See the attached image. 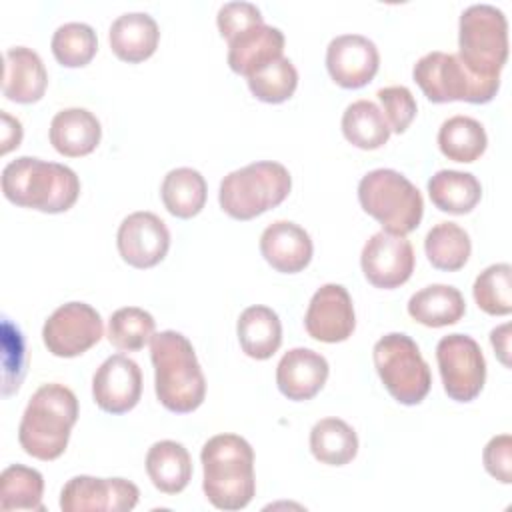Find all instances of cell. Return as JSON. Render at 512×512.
<instances>
[{
  "mask_svg": "<svg viewBox=\"0 0 512 512\" xmlns=\"http://www.w3.org/2000/svg\"><path fill=\"white\" fill-rule=\"evenodd\" d=\"M202 490L218 510H242L256 494L254 450L238 434H216L200 452Z\"/></svg>",
  "mask_w": 512,
  "mask_h": 512,
  "instance_id": "cell-1",
  "label": "cell"
},
{
  "mask_svg": "<svg viewBox=\"0 0 512 512\" xmlns=\"http://www.w3.org/2000/svg\"><path fill=\"white\" fill-rule=\"evenodd\" d=\"M154 390L160 404L176 414L194 412L206 396V378L192 342L176 332L162 330L150 340Z\"/></svg>",
  "mask_w": 512,
  "mask_h": 512,
  "instance_id": "cell-2",
  "label": "cell"
},
{
  "mask_svg": "<svg viewBox=\"0 0 512 512\" xmlns=\"http://www.w3.org/2000/svg\"><path fill=\"white\" fill-rule=\"evenodd\" d=\"M78 398L64 384H42L28 400L20 426L18 442L36 460H56L64 454L72 426L78 420Z\"/></svg>",
  "mask_w": 512,
  "mask_h": 512,
  "instance_id": "cell-3",
  "label": "cell"
},
{
  "mask_svg": "<svg viewBox=\"0 0 512 512\" xmlns=\"http://www.w3.org/2000/svg\"><path fill=\"white\" fill-rule=\"evenodd\" d=\"M2 192L16 206L46 214L70 210L80 196L76 172L58 162L20 156L2 170Z\"/></svg>",
  "mask_w": 512,
  "mask_h": 512,
  "instance_id": "cell-4",
  "label": "cell"
},
{
  "mask_svg": "<svg viewBox=\"0 0 512 512\" xmlns=\"http://www.w3.org/2000/svg\"><path fill=\"white\" fill-rule=\"evenodd\" d=\"M292 188L286 166L272 160L252 162L226 174L220 182V208L234 220H252L280 206Z\"/></svg>",
  "mask_w": 512,
  "mask_h": 512,
  "instance_id": "cell-5",
  "label": "cell"
},
{
  "mask_svg": "<svg viewBox=\"0 0 512 512\" xmlns=\"http://www.w3.org/2000/svg\"><path fill=\"white\" fill-rule=\"evenodd\" d=\"M358 202L366 214L382 224L384 232L398 236L416 230L424 214L420 190L392 168H376L362 176Z\"/></svg>",
  "mask_w": 512,
  "mask_h": 512,
  "instance_id": "cell-6",
  "label": "cell"
},
{
  "mask_svg": "<svg viewBox=\"0 0 512 512\" xmlns=\"http://www.w3.org/2000/svg\"><path fill=\"white\" fill-rule=\"evenodd\" d=\"M462 64L478 78L500 80L508 58V22L492 4H472L460 14L458 54Z\"/></svg>",
  "mask_w": 512,
  "mask_h": 512,
  "instance_id": "cell-7",
  "label": "cell"
},
{
  "mask_svg": "<svg viewBox=\"0 0 512 512\" xmlns=\"http://www.w3.org/2000/svg\"><path fill=\"white\" fill-rule=\"evenodd\" d=\"M376 372L388 394L404 404H420L432 386V374L418 344L404 332L382 336L372 350Z\"/></svg>",
  "mask_w": 512,
  "mask_h": 512,
  "instance_id": "cell-8",
  "label": "cell"
},
{
  "mask_svg": "<svg viewBox=\"0 0 512 512\" xmlns=\"http://www.w3.org/2000/svg\"><path fill=\"white\" fill-rule=\"evenodd\" d=\"M412 78L434 104L470 102L486 104L500 88V80H484L474 76L456 54L428 52L412 68Z\"/></svg>",
  "mask_w": 512,
  "mask_h": 512,
  "instance_id": "cell-9",
  "label": "cell"
},
{
  "mask_svg": "<svg viewBox=\"0 0 512 512\" xmlns=\"http://www.w3.org/2000/svg\"><path fill=\"white\" fill-rule=\"evenodd\" d=\"M436 362L448 398L472 402L486 382V360L480 344L466 334H448L436 344Z\"/></svg>",
  "mask_w": 512,
  "mask_h": 512,
  "instance_id": "cell-10",
  "label": "cell"
},
{
  "mask_svg": "<svg viewBox=\"0 0 512 512\" xmlns=\"http://www.w3.org/2000/svg\"><path fill=\"white\" fill-rule=\"evenodd\" d=\"M104 336V324L96 308L86 302L58 306L42 326V342L58 358H74L90 350Z\"/></svg>",
  "mask_w": 512,
  "mask_h": 512,
  "instance_id": "cell-11",
  "label": "cell"
},
{
  "mask_svg": "<svg viewBox=\"0 0 512 512\" xmlns=\"http://www.w3.org/2000/svg\"><path fill=\"white\" fill-rule=\"evenodd\" d=\"M140 490L126 478H96L80 474L60 492L64 512H126L138 504Z\"/></svg>",
  "mask_w": 512,
  "mask_h": 512,
  "instance_id": "cell-12",
  "label": "cell"
},
{
  "mask_svg": "<svg viewBox=\"0 0 512 512\" xmlns=\"http://www.w3.org/2000/svg\"><path fill=\"white\" fill-rule=\"evenodd\" d=\"M364 278L384 290H392L408 282L414 272V250L406 236L376 232L372 234L360 254Z\"/></svg>",
  "mask_w": 512,
  "mask_h": 512,
  "instance_id": "cell-13",
  "label": "cell"
},
{
  "mask_svg": "<svg viewBox=\"0 0 512 512\" xmlns=\"http://www.w3.org/2000/svg\"><path fill=\"white\" fill-rule=\"evenodd\" d=\"M116 246L126 264L140 270L152 268L168 254L170 230L154 212H132L118 226Z\"/></svg>",
  "mask_w": 512,
  "mask_h": 512,
  "instance_id": "cell-14",
  "label": "cell"
},
{
  "mask_svg": "<svg viewBox=\"0 0 512 512\" xmlns=\"http://www.w3.org/2000/svg\"><path fill=\"white\" fill-rule=\"evenodd\" d=\"M304 328L310 338L326 344L344 342L356 328L354 304L342 284L320 286L304 314Z\"/></svg>",
  "mask_w": 512,
  "mask_h": 512,
  "instance_id": "cell-15",
  "label": "cell"
},
{
  "mask_svg": "<svg viewBox=\"0 0 512 512\" xmlns=\"http://www.w3.org/2000/svg\"><path fill=\"white\" fill-rule=\"evenodd\" d=\"M142 396V372L138 364L124 356H108L92 378V398L108 414L130 412Z\"/></svg>",
  "mask_w": 512,
  "mask_h": 512,
  "instance_id": "cell-16",
  "label": "cell"
},
{
  "mask_svg": "<svg viewBox=\"0 0 512 512\" xmlns=\"http://www.w3.org/2000/svg\"><path fill=\"white\" fill-rule=\"evenodd\" d=\"M380 54L376 44L362 34H342L326 48V68L330 78L348 90L366 86L378 72Z\"/></svg>",
  "mask_w": 512,
  "mask_h": 512,
  "instance_id": "cell-17",
  "label": "cell"
},
{
  "mask_svg": "<svg viewBox=\"0 0 512 512\" xmlns=\"http://www.w3.org/2000/svg\"><path fill=\"white\" fill-rule=\"evenodd\" d=\"M328 360L310 348L288 350L276 366L278 390L294 402L314 398L328 380Z\"/></svg>",
  "mask_w": 512,
  "mask_h": 512,
  "instance_id": "cell-18",
  "label": "cell"
},
{
  "mask_svg": "<svg viewBox=\"0 0 512 512\" xmlns=\"http://www.w3.org/2000/svg\"><path fill=\"white\" fill-rule=\"evenodd\" d=\"M310 234L290 220H276L264 228L260 236V254L282 274L302 272L312 260Z\"/></svg>",
  "mask_w": 512,
  "mask_h": 512,
  "instance_id": "cell-19",
  "label": "cell"
},
{
  "mask_svg": "<svg viewBox=\"0 0 512 512\" xmlns=\"http://www.w3.org/2000/svg\"><path fill=\"white\" fill-rule=\"evenodd\" d=\"M284 34L276 26L256 24L228 40V66L232 72L252 76L260 68L282 58Z\"/></svg>",
  "mask_w": 512,
  "mask_h": 512,
  "instance_id": "cell-20",
  "label": "cell"
},
{
  "mask_svg": "<svg viewBox=\"0 0 512 512\" xmlns=\"http://www.w3.org/2000/svg\"><path fill=\"white\" fill-rule=\"evenodd\" d=\"M48 86V72L42 58L26 46H14L4 52L2 92L16 104L38 102Z\"/></svg>",
  "mask_w": 512,
  "mask_h": 512,
  "instance_id": "cell-21",
  "label": "cell"
},
{
  "mask_svg": "<svg viewBox=\"0 0 512 512\" xmlns=\"http://www.w3.org/2000/svg\"><path fill=\"white\" fill-rule=\"evenodd\" d=\"M100 138V120L86 108H64L50 122V144L66 158L94 152Z\"/></svg>",
  "mask_w": 512,
  "mask_h": 512,
  "instance_id": "cell-22",
  "label": "cell"
},
{
  "mask_svg": "<svg viewBox=\"0 0 512 512\" xmlns=\"http://www.w3.org/2000/svg\"><path fill=\"white\" fill-rule=\"evenodd\" d=\"M108 40L112 52L120 60L128 64H138L156 52L160 30L150 14L126 12L110 24Z\"/></svg>",
  "mask_w": 512,
  "mask_h": 512,
  "instance_id": "cell-23",
  "label": "cell"
},
{
  "mask_svg": "<svg viewBox=\"0 0 512 512\" xmlns=\"http://www.w3.org/2000/svg\"><path fill=\"white\" fill-rule=\"evenodd\" d=\"M236 334L242 352L254 360L272 358L282 344L280 318L272 308L262 304L242 310L236 324Z\"/></svg>",
  "mask_w": 512,
  "mask_h": 512,
  "instance_id": "cell-24",
  "label": "cell"
},
{
  "mask_svg": "<svg viewBox=\"0 0 512 512\" xmlns=\"http://www.w3.org/2000/svg\"><path fill=\"white\" fill-rule=\"evenodd\" d=\"M146 474L156 490L180 494L192 478V458L176 440L154 442L146 454Z\"/></svg>",
  "mask_w": 512,
  "mask_h": 512,
  "instance_id": "cell-25",
  "label": "cell"
},
{
  "mask_svg": "<svg viewBox=\"0 0 512 512\" xmlns=\"http://www.w3.org/2000/svg\"><path fill=\"white\" fill-rule=\"evenodd\" d=\"M466 312L464 296L448 284H430L408 300V314L422 326L442 328L456 324Z\"/></svg>",
  "mask_w": 512,
  "mask_h": 512,
  "instance_id": "cell-26",
  "label": "cell"
},
{
  "mask_svg": "<svg viewBox=\"0 0 512 512\" xmlns=\"http://www.w3.org/2000/svg\"><path fill=\"white\" fill-rule=\"evenodd\" d=\"M428 196L438 210L460 216L476 208L482 198V186L470 172L438 170L428 180Z\"/></svg>",
  "mask_w": 512,
  "mask_h": 512,
  "instance_id": "cell-27",
  "label": "cell"
},
{
  "mask_svg": "<svg viewBox=\"0 0 512 512\" xmlns=\"http://www.w3.org/2000/svg\"><path fill=\"white\" fill-rule=\"evenodd\" d=\"M160 196L164 202V208L182 220H188L196 214L206 204L208 196V186L204 176L188 166L174 168L170 170L160 186Z\"/></svg>",
  "mask_w": 512,
  "mask_h": 512,
  "instance_id": "cell-28",
  "label": "cell"
},
{
  "mask_svg": "<svg viewBox=\"0 0 512 512\" xmlns=\"http://www.w3.org/2000/svg\"><path fill=\"white\" fill-rule=\"evenodd\" d=\"M312 456L328 466H344L358 454L354 428L340 418H322L310 430Z\"/></svg>",
  "mask_w": 512,
  "mask_h": 512,
  "instance_id": "cell-29",
  "label": "cell"
},
{
  "mask_svg": "<svg viewBox=\"0 0 512 512\" xmlns=\"http://www.w3.org/2000/svg\"><path fill=\"white\" fill-rule=\"evenodd\" d=\"M486 146V130L472 116H452L438 130V148L448 160L470 164L484 154Z\"/></svg>",
  "mask_w": 512,
  "mask_h": 512,
  "instance_id": "cell-30",
  "label": "cell"
},
{
  "mask_svg": "<svg viewBox=\"0 0 512 512\" xmlns=\"http://www.w3.org/2000/svg\"><path fill=\"white\" fill-rule=\"evenodd\" d=\"M344 138L362 150H376L390 138V126L372 100H356L342 114Z\"/></svg>",
  "mask_w": 512,
  "mask_h": 512,
  "instance_id": "cell-31",
  "label": "cell"
},
{
  "mask_svg": "<svg viewBox=\"0 0 512 512\" xmlns=\"http://www.w3.org/2000/svg\"><path fill=\"white\" fill-rule=\"evenodd\" d=\"M424 252L434 268L456 272L468 262L472 242L468 232L456 222H440L428 230L424 238Z\"/></svg>",
  "mask_w": 512,
  "mask_h": 512,
  "instance_id": "cell-32",
  "label": "cell"
},
{
  "mask_svg": "<svg viewBox=\"0 0 512 512\" xmlns=\"http://www.w3.org/2000/svg\"><path fill=\"white\" fill-rule=\"evenodd\" d=\"M44 478L36 468L10 464L0 474V508L2 510H44Z\"/></svg>",
  "mask_w": 512,
  "mask_h": 512,
  "instance_id": "cell-33",
  "label": "cell"
},
{
  "mask_svg": "<svg viewBox=\"0 0 512 512\" xmlns=\"http://www.w3.org/2000/svg\"><path fill=\"white\" fill-rule=\"evenodd\" d=\"M156 320L138 306L118 308L108 320V340L122 352L142 350L154 336Z\"/></svg>",
  "mask_w": 512,
  "mask_h": 512,
  "instance_id": "cell-34",
  "label": "cell"
},
{
  "mask_svg": "<svg viewBox=\"0 0 512 512\" xmlns=\"http://www.w3.org/2000/svg\"><path fill=\"white\" fill-rule=\"evenodd\" d=\"M50 48L58 64L66 68H82L96 56L98 38L90 24L66 22L52 34Z\"/></svg>",
  "mask_w": 512,
  "mask_h": 512,
  "instance_id": "cell-35",
  "label": "cell"
},
{
  "mask_svg": "<svg viewBox=\"0 0 512 512\" xmlns=\"http://www.w3.org/2000/svg\"><path fill=\"white\" fill-rule=\"evenodd\" d=\"M512 266L498 262L484 268L472 286L478 308L490 316H506L512 312Z\"/></svg>",
  "mask_w": 512,
  "mask_h": 512,
  "instance_id": "cell-36",
  "label": "cell"
},
{
  "mask_svg": "<svg viewBox=\"0 0 512 512\" xmlns=\"http://www.w3.org/2000/svg\"><path fill=\"white\" fill-rule=\"evenodd\" d=\"M254 98L266 104H280L292 98L298 86V72L288 58H278L246 78Z\"/></svg>",
  "mask_w": 512,
  "mask_h": 512,
  "instance_id": "cell-37",
  "label": "cell"
},
{
  "mask_svg": "<svg viewBox=\"0 0 512 512\" xmlns=\"http://www.w3.org/2000/svg\"><path fill=\"white\" fill-rule=\"evenodd\" d=\"M376 96L382 104V114L390 126V132H406L418 110L412 92L406 86H386L380 88Z\"/></svg>",
  "mask_w": 512,
  "mask_h": 512,
  "instance_id": "cell-38",
  "label": "cell"
},
{
  "mask_svg": "<svg viewBox=\"0 0 512 512\" xmlns=\"http://www.w3.org/2000/svg\"><path fill=\"white\" fill-rule=\"evenodd\" d=\"M262 22V12L252 2H226L224 6H220L216 16L218 32L226 42L234 38L238 32Z\"/></svg>",
  "mask_w": 512,
  "mask_h": 512,
  "instance_id": "cell-39",
  "label": "cell"
},
{
  "mask_svg": "<svg viewBox=\"0 0 512 512\" xmlns=\"http://www.w3.org/2000/svg\"><path fill=\"white\" fill-rule=\"evenodd\" d=\"M486 472L502 484L512 482V436L498 434L488 440L482 452Z\"/></svg>",
  "mask_w": 512,
  "mask_h": 512,
  "instance_id": "cell-40",
  "label": "cell"
},
{
  "mask_svg": "<svg viewBox=\"0 0 512 512\" xmlns=\"http://www.w3.org/2000/svg\"><path fill=\"white\" fill-rule=\"evenodd\" d=\"M2 154H8L10 150L18 148L22 142V124L20 120L12 118L8 112H2Z\"/></svg>",
  "mask_w": 512,
  "mask_h": 512,
  "instance_id": "cell-41",
  "label": "cell"
},
{
  "mask_svg": "<svg viewBox=\"0 0 512 512\" xmlns=\"http://www.w3.org/2000/svg\"><path fill=\"white\" fill-rule=\"evenodd\" d=\"M490 344L496 350V356L504 366H510L508 352H510V324H502L490 332Z\"/></svg>",
  "mask_w": 512,
  "mask_h": 512,
  "instance_id": "cell-42",
  "label": "cell"
}]
</instances>
